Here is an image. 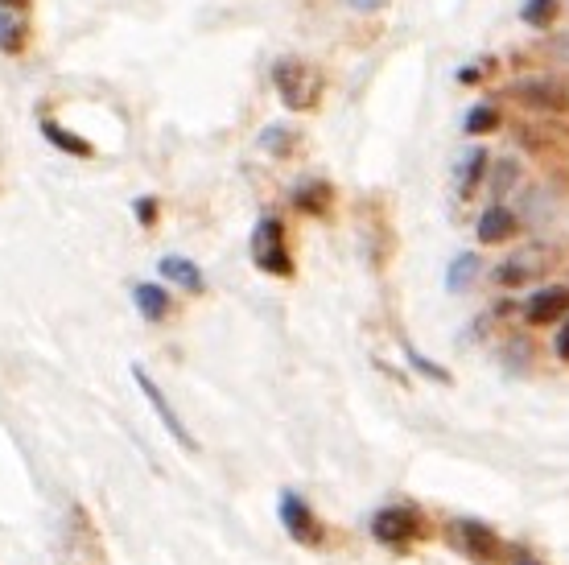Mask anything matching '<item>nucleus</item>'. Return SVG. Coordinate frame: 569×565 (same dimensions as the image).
I'll list each match as a JSON object with an SVG mask.
<instances>
[{"mask_svg": "<svg viewBox=\"0 0 569 565\" xmlns=\"http://www.w3.org/2000/svg\"><path fill=\"white\" fill-rule=\"evenodd\" d=\"M273 87L289 112H310L322 99V71L301 58H277L273 62Z\"/></svg>", "mask_w": 569, "mask_h": 565, "instance_id": "1", "label": "nucleus"}, {"mask_svg": "<svg viewBox=\"0 0 569 565\" xmlns=\"http://www.w3.org/2000/svg\"><path fill=\"white\" fill-rule=\"evenodd\" d=\"M252 260H256V269L260 273H269V277H293V256L285 248V223L273 219V215H264L252 231Z\"/></svg>", "mask_w": 569, "mask_h": 565, "instance_id": "2", "label": "nucleus"}, {"mask_svg": "<svg viewBox=\"0 0 569 565\" xmlns=\"http://www.w3.org/2000/svg\"><path fill=\"white\" fill-rule=\"evenodd\" d=\"M512 99H520L532 112H569V83L557 75H528L508 87Z\"/></svg>", "mask_w": 569, "mask_h": 565, "instance_id": "3", "label": "nucleus"}, {"mask_svg": "<svg viewBox=\"0 0 569 565\" xmlns=\"http://www.w3.org/2000/svg\"><path fill=\"white\" fill-rule=\"evenodd\" d=\"M372 533L384 545H405V541H413L421 533V516L413 508H384L372 520Z\"/></svg>", "mask_w": 569, "mask_h": 565, "instance_id": "4", "label": "nucleus"}, {"mask_svg": "<svg viewBox=\"0 0 569 565\" xmlns=\"http://www.w3.org/2000/svg\"><path fill=\"white\" fill-rule=\"evenodd\" d=\"M561 314H569V285H545L524 302V322L528 326H549Z\"/></svg>", "mask_w": 569, "mask_h": 565, "instance_id": "5", "label": "nucleus"}, {"mask_svg": "<svg viewBox=\"0 0 569 565\" xmlns=\"http://www.w3.org/2000/svg\"><path fill=\"white\" fill-rule=\"evenodd\" d=\"M132 380H137V388L145 392V401L153 405V413H157V417L165 421V429H170V434H174V438H178V442H182L186 450H198V446H194V438L186 434V425H182V417L174 413V405H170V401H165V392H161V388H157V384L149 380V372H145V368H132Z\"/></svg>", "mask_w": 569, "mask_h": 565, "instance_id": "6", "label": "nucleus"}, {"mask_svg": "<svg viewBox=\"0 0 569 565\" xmlns=\"http://www.w3.org/2000/svg\"><path fill=\"white\" fill-rule=\"evenodd\" d=\"M281 524H285V533H289L293 541H301V545H314V541L322 537L314 512H310L306 500H301V495H293V491L281 495Z\"/></svg>", "mask_w": 569, "mask_h": 565, "instance_id": "7", "label": "nucleus"}, {"mask_svg": "<svg viewBox=\"0 0 569 565\" xmlns=\"http://www.w3.org/2000/svg\"><path fill=\"white\" fill-rule=\"evenodd\" d=\"M454 533H458V541L466 545V553L479 557V561H495L499 553H504L499 537L491 533L487 524H479V520H458V524H454Z\"/></svg>", "mask_w": 569, "mask_h": 565, "instance_id": "8", "label": "nucleus"}, {"mask_svg": "<svg viewBox=\"0 0 569 565\" xmlns=\"http://www.w3.org/2000/svg\"><path fill=\"white\" fill-rule=\"evenodd\" d=\"M520 231V219L504 207V203H491L483 215H479V240L483 244H504V240H512Z\"/></svg>", "mask_w": 569, "mask_h": 565, "instance_id": "9", "label": "nucleus"}, {"mask_svg": "<svg viewBox=\"0 0 569 565\" xmlns=\"http://www.w3.org/2000/svg\"><path fill=\"white\" fill-rule=\"evenodd\" d=\"M334 203V186L326 178H306L293 186V207L306 211V215H326Z\"/></svg>", "mask_w": 569, "mask_h": 565, "instance_id": "10", "label": "nucleus"}, {"mask_svg": "<svg viewBox=\"0 0 569 565\" xmlns=\"http://www.w3.org/2000/svg\"><path fill=\"white\" fill-rule=\"evenodd\" d=\"M487 178V149L483 145H475V149H466L462 153V161H458V174H454V186H458V194L462 198H471L475 194V186Z\"/></svg>", "mask_w": 569, "mask_h": 565, "instance_id": "11", "label": "nucleus"}, {"mask_svg": "<svg viewBox=\"0 0 569 565\" xmlns=\"http://www.w3.org/2000/svg\"><path fill=\"white\" fill-rule=\"evenodd\" d=\"M157 269H161V277H165V281L182 285L186 293H203V289H207L203 273H198V264H194V260H186V256H161Z\"/></svg>", "mask_w": 569, "mask_h": 565, "instance_id": "12", "label": "nucleus"}, {"mask_svg": "<svg viewBox=\"0 0 569 565\" xmlns=\"http://www.w3.org/2000/svg\"><path fill=\"white\" fill-rule=\"evenodd\" d=\"M132 302H137L145 322H161V318H170V310H174L170 293H165L161 285H149V281H141L137 289H132Z\"/></svg>", "mask_w": 569, "mask_h": 565, "instance_id": "13", "label": "nucleus"}, {"mask_svg": "<svg viewBox=\"0 0 569 565\" xmlns=\"http://www.w3.org/2000/svg\"><path fill=\"white\" fill-rule=\"evenodd\" d=\"M537 264H541V256L537 252H524V256H512V260H504V264H499V269H495V281L499 285H524L528 277H537L541 269H537Z\"/></svg>", "mask_w": 569, "mask_h": 565, "instance_id": "14", "label": "nucleus"}, {"mask_svg": "<svg viewBox=\"0 0 569 565\" xmlns=\"http://www.w3.org/2000/svg\"><path fill=\"white\" fill-rule=\"evenodd\" d=\"M42 137H46L54 149L71 153V157H91V153H95V149H91V141L75 137V132H71V128H62L58 120H42Z\"/></svg>", "mask_w": 569, "mask_h": 565, "instance_id": "15", "label": "nucleus"}, {"mask_svg": "<svg viewBox=\"0 0 569 565\" xmlns=\"http://www.w3.org/2000/svg\"><path fill=\"white\" fill-rule=\"evenodd\" d=\"M25 42H29L25 21L17 13H9V9H0V54H21Z\"/></svg>", "mask_w": 569, "mask_h": 565, "instance_id": "16", "label": "nucleus"}, {"mask_svg": "<svg viewBox=\"0 0 569 565\" xmlns=\"http://www.w3.org/2000/svg\"><path fill=\"white\" fill-rule=\"evenodd\" d=\"M475 277H479V256L462 252V256H454V264L446 269V289L450 293H466V285H471Z\"/></svg>", "mask_w": 569, "mask_h": 565, "instance_id": "17", "label": "nucleus"}, {"mask_svg": "<svg viewBox=\"0 0 569 565\" xmlns=\"http://www.w3.org/2000/svg\"><path fill=\"white\" fill-rule=\"evenodd\" d=\"M260 149H269L273 157H289L297 149V132L285 128V124H269L260 132Z\"/></svg>", "mask_w": 569, "mask_h": 565, "instance_id": "18", "label": "nucleus"}, {"mask_svg": "<svg viewBox=\"0 0 569 565\" xmlns=\"http://www.w3.org/2000/svg\"><path fill=\"white\" fill-rule=\"evenodd\" d=\"M462 128L471 132V137H487V132L499 128V108H495V104H475L471 112H466Z\"/></svg>", "mask_w": 569, "mask_h": 565, "instance_id": "19", "label": "nucleus"}, {"mask_svg": "<svg viewBox=\"0 0 569 565\" xmlns=\"http://www.w3.org/2000/svg\"><path fill=\"white\" fill-rule=\"evenodd\" d=\"M520 17H524V25H532V29H545V25L557 17V0H524Z\"/></svg>", "mask_w": 569, "mask_h": 565, "instance_id": "20", "label": "nucleus"}, {"mask_svg": "<svg viewBox=\"0 0 569 565\" xmlns=\"http://www.w3.org/2000/svg\"><path fill=\"white\" fill-rule=\"evenodd\" d=\"M520 178V165L508 157V161H499V174H495V182H491V194H495V203H499V198H504L508 194V186Z\"/></svg>", "mask_w": 569, "mask_h": 565, "instance_id": "21", "label": "nucleus"}, {"mask_svg": "<svg viewBox=\"0 0 569 565\" xmlns=\"http://www.w3.org/2000/svg\"><path fill=\"white\" fill-rule=\"evenodd\" d=\"M409 363H413V368H417L421 376H429V380H438V384H450V372H442V368H438V363H433V359H425V355H417L413 347H409Z\"/></svg>", "mask_w": 569, "mask_h": 565, "instance_id": "22", "label": "nucleus"}, {"mask_svg": "<svg viewBox=\"0 0 569 565\" xmlns=\"http://www.w3.org/2000/svg\"><path fill=\"white\" fill-rule=\"evenodd\" d=\"M132 211H137V223H141V227H153V223H157V198H149V194L137 198V203H132Z\"/></svg>", "mask_w": 569, "mask_h": 565, "instance_id": "23", "label": "nucleus"}, {"mask_svg": "<svg viewBox=\"0 0 569 565\" xmlns=\"http://www.w3.org/2000/svg\"><path fill=\"white\" fill-rule=\"evenodd\" d=\"M487 66H491V58H483V62H466L462 71H458V83H479V79L487 75Z\"/></svg>", "mask_w": 569, "mask_h": 565, "instance_id": "24", "label": "nucleus"}, {"mask_svg": "<svg viewBox=\"0 0 569 565\" xmlns=\"http://www.w3.org/2000/svg\"><path fill=\"white\" fill-rule=\"evenodd\" d=\"M549 54H553L557 62H565V66H569V33H557V38L549 42Z\"/></svg>", "mask_w": 569, "mask_h": 565, "instance_id": "25", "label": "nucleus"}, {"mask_svg": "<svg viewBox=\"0 0 569 565\" xmlns=\"http://www.w3.org/2000/svg\"><path fill=\"white\" fill-rule=\"evenodd\" d=\"M553 351H557V359L569 363V318H565V326H561V335L553 339Z\"/></svg>", "mask_w": 569, "mask_h": 565, "instance_id": "26", "label": "nucleus"}, {"mask_svg": "<svg viewBox=\"0 0 569 565\" xmlns=\"http://www.w3.org/2000/svg\"><path fill=\"white\" fill-rule=\"evenodd\" d=\"M33 5V0H0V9H9V13H25Z\"/></svg>", "mask_w": 569, "mask_h": 565, "instance_id": "27", "label": "nucleus"}, {"mask_svg": "<svg viewBox=\"0 0 569 565\" xmlns=\"http://www.w3.org/2000/svg\"><path fill=\"white\" fill-rule=\"evenodd\" d=\"M355 9H380V0H355Z\"/></svg>", "mask_w": 569, "mask_h": 565, "instance_id": "28", "label": "nucleus"}, {"mask_svg": "<svg viewBox=\"0 0 569 565\" xmlns=\"http://www.w3.org/2000/svg\"><path fill=\"white\" fill-rule=\"evenodd\" d=\"M516 565H541V561H528V557H520V561H516Z\"/></svg>", "mask_w": 569, "mask_h": 565, "instance_id": "29", "label": "nucleus"}]
</instances>
